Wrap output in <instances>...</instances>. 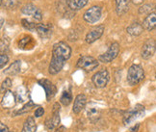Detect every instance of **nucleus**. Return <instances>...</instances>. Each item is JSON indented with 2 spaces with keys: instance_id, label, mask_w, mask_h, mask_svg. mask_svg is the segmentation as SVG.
<instances>
[{
  "instance_id": "nucleus-32",
  "label": "nucleus",
  "mask_w": 156,
  "mask_h": 132,
  "mask_svg": "<svg viewBox=\"0 0 156 132\" xmlns=\"http://www.w3.org/2000/svg\"><path fill=\"white\" fill-rule=\"evenodd\" d=\"M44 108L39 107L38 109L35 111V117H36V118H40V117H41V116H44Z\"/></svg>"
},
{
  "instance_id": "nucleus-40",
  "label": "nucleus",
  "mask_w": 156,
  "mask_h": 132,
  "mask_svg": "<svg viewBox=\"0 0 156 132\" xmlns=\"http://www.w3.org/2000/svg\"><path fill=\"white\" fill-rule=\"evenodd\" d=\"M129 132H130V131H129Z\"/></svg>"
},
{
  "instance_id": "nucleus-16",
  "label": "nucleus",
  "mask_w": 156,
  "mask_h": 132,
  "mask_svg": "<svg viewBox=\"0 0 156 132\" xmlns=\"http://www.w3.org/2000/svg\"><path fill=\"white\" fill-rule=\"evenodd\" d=\"M87 104V98L85 95H78L74 99L73 111L74 114H79Z\"/></svg>"
},
{
  "instance_id": "nucleus-7",
  "label": "nucleus",
  "mask_w": 156,
  "mask_h": 132,
  "mask_svg": "<svg viewBox=\"0 0 156 132\" xmlns=\"http://www.w3.org/2000/svg\"><path fill=\"white\" fill-rule=\"evenodd\" d=\"M85 108H86V115L87 118L90 120V122L97 123L101 116V109L99 108V106L94 102H90L87 106H85Z\"/></svg>"
},
{
  "instance_id": "nucleus-1",
  "label": "nucleus",
  "mask_w": 156,
  "mask_h": 132,
  "mask_svg": "<svg viewBox=\"0 0 156 132\" xmlns=\"http://www.w3.org/2000/svg\"><path fill=\"white\" fill-rule=\"evenodd\" d=\"M71 48L65 41H59L53 45L52 58L49 65V73L57 74L62 70L65 62L70 57Z\"/></svg>"
},
{
  "instance_id": "nucleus-19",
  "label": "nucleus",
  "mask_w": 156,
  "mask_h": 132,
  "mask_svg": "<svg viewBox=\"0 0 156 132\" xmlns=\"http://www.w3.org/2000/svg\"><path fill=\"white\" fill-rule=\"evenodd\" d=\"M16 95V101H19V102H20V103H23V102H25V101H28L29 92L24 86H21L20 88H17L16 95Z\"/></svg>"
},
{
  "instance_id": "nucleus-24",
  "label": "nucleus",
  "mask_w": 156,
  "mask_h": 132,
  "mask_svg": "<svg viewBox=\"0 0 156 132\" xmlns=\"http://www.w3.org/2000/svg\"><path fill=\"white\" fill-rule=\"evenodd\" d=\"M71 100H73V95H71L70 90H65L61 95V98H60L61 103L65 106H68L71 102Z\"/></svg>"
},
{
  "instance_id": "nucleus-35",
  "label": "nucleus",
  "mask_w": 156,
  "mask_h": 132,
  "mask_svg": "<svg viewBox=\"0 0 156 132\" xmlns=\"http://www.w3.org/2000/svg\"><path fill=\"white\" fill-rule=\"evenodd\" d=\"M131 1L133 2V4H135V5H140V4L144 3L145 0H131Z\"/></svg>"
},
{
  "instance_id": "nucleus-20",
  "label": "nucleus",
  "mask_w": 156,
  "mask_h": 132,
  "mask_svg": "<svg viewBox=\"0 0 156 132\" xmlns=\"http://www.w3.org/2000/svg\"><path fill=\"white\" fill-rule=\"evenodd\" d=\"M126 31L129 35L133 36V37H137V36H139L143 33L144 28H143V25L141 24V23L134 22L126 28Z\"/></svg>"
},
{
  "instance_id": "nucleus-4",
  "label": "nucleus",
  "mask_w": 156,
  "mask_h": 132,
  "mask_svg": "<svg viewBox=\"0 0 156 132\" xmlns=\"http://www.w3.org/2000/svg\"><path fill=\"white\" fill-rule=\"evenodd\" d=\"M98 67V61L92 56H82L77 61V68L90 73Z\"/></svg>"
},
{
  "instance_id": "nucleus-9",
  "label": "nucleus",
  "mask_w": 156,
  "mask_h": 132,
  "mask_svg": "<svg viewBox=\"0 0 156 132\" xmlns=\"http://www.w3.org/2000/svg\"><path fill=\"white\" fill-rule=\"evenodd\" d=\"M109 81V73L106 70L98 71L93 76V83L97 88H104Z\"/></svg>"
},
{
  "instance_id": "nucleus-36",
  "label": "nucleus",
  "mask_w": 156,
  "mask_h": 132,
  "mask_svg": "<svg viewBox=\"0 0 156 132\" xmlns=\"http://www.w3.org/2000/svg\"><path fill=\"white\" fill-rule=\"evenodd\" d=\"M138 128H139V124H137V125H135L134 127H132L130 129V132H137L138 131Z\"/></svg>"
},
{
  "instance_id": "nucleus-39",
  "label": "nucleus",
  "mask_w": 156,
  "mask_h": 132,
  "mask_svg": "<svg viewBox=\"0 0 156 132\" xmlns=\"http://www.w3.org/2000/svg\"><path fill=\"white\" fill-rule=\"evenodd\" d=\"M0 6H1V0H0Z\"/></svg>"
},
{
  "instance_id": "nucleus-31",
  "label": "nucleus",
  "mask_w": 156,
  "mask_h": 132,
  "mask_svg": "<svg viewBox=\"0 0 156 132\" xmlns=\"http://www.w3.org/2000/svg\"><path fill=\"white\" fill-rule=\"evenodd\" d=\"M9 61L8 56L4 53H0V70L3 69Z\"/></svg>"
},
{
  "instance_id": "nucleus-17",
  "label": "nucleus",
  "mask_w": 156,
  "mask_h": 132,
  "mask_svg": "<svg viewBox=\"0 0 156 132\" xmlns=\"http://www.w3.org/2000/svg\"><path fill=\"white\" fill-rule=\"evenodd\" d=\"M131 0H116V11L119 16L126 14L130 7Z\"/></svg>"
},
{
  "instance_id": "nucleus-2",
  "label": "nucleus",
  "mask_w": 156,
  "mask_h": 132,
  "mask_svg": "<svg viewBox=\"0 0 156 132\" xmlns=\"http://www.w3.org/2000/svg\"><path fill=\"white\" fill-rule=\"evenodd\" d=\"M145 78V71L139 65L131 66L127 73V81L131 86L138 85Z\"/></svg>"
},
{
  "instance_id": "nucleus-6",
  "label": "nucleus",
  "mask_w": 156,
  "mask_h": 132,
  "mask_svg": "<svg viewBox=\"0 0 156 132\" xmlns=\"http://www.w3.org/2000/svg\"><path fill=\"white\" fill-rule=\"evenodd\" d=\"M119 52V45L118 43H113L109 49H108L105 53L101 54V55L98 57V61L102 62V63H110L111 61H113L118 55Z\"/></svg>"
},
{
  "instance_id": "nucleus-33",
  "label": "nucleus",
  "mask_w": 156,
  "mask_h": 132,
  "mask_svg": "<svg viewBox=\"0 0 156 132\" xmlns=\"http://www.w3.org/2000/svg\"><path fill=\"white\" fill-rule=\"evenodd\" d=\"M8 45H9L8 41L6 40V39H4L2 41L1 45H0V50H6V49H8Z\"/></svg>"
},
{
  "instance_id": "nucleus-28",
  "label": "nucleus",
  "mask_w": 156,
  "mask_h": 132,
  "mask_svg": "<svg viewBox=\"0 0 156 132\" xmlns=\"http://www.w3.org/2000/svg\"><path fill=\"white\" fill-rule=\"evenodd\" d=\"M33 44L34 41L31 37H25L20 41V48H26V46L32 45Z\"/></svg>"
},
{
  "instance_id": "nucleus-14",
  "label": "nucleus",
  "mask_w": 156,
  "mask_h": 132,
  "mask_svg": "<svg viewBox=\"0 0 156 132\" xmlns=\"http://www.w3.org/2000/svg\"><path fill=\"white\" fill-rule=\"evenodd\" d=\"M16 103V95L13 92L7 91L4 93V97L1 101V106L5 109H10V108L15 107Z\"/></svg>"
},
{
  "instance_id": "nucleus-26",
  "label": "nucleus",
  "mask_w": 156,
  "mask_h": 132,
  "mask_svg": "<svg viewBox=\"0 0 156 132\" xmlns=\"http://www.w3.org/2000/svg\"><path fill=\"white\" fill-rule=\"evenodd\" d=\"M154 10L153 6L151 4H146L142 6V7L139 9V14L142 16H146V15H149L151 12Z\"/></svg>"
},
{
  "instance_id": "nucleus-38",
  "label": "nucleus",
  "mask_w": 156,
  "mask_h": 132,
  "mask_svg": "<svg viewBox=\"0 0 156 132\" xmlns=\"http://www.w3.org/2000/svg\"><path fill=\"white\" fill-rule=\"evenodd\" d=\"M4 24V20L3 19H0V28H1Z\"/></svg>"
},
{
  "instance_id": "nucleus-3",
  "label": "nucleus",
  "mask_w": 156,
  "mask_h": 132,
  "mask_svg": "<svg viewBox=\"0 0 156 132\" xmlns=\"http://www.w3.org/2000/svg\"><path fill=\"white\" fill-rule=\"evenodd\" d=\"M144 116H145V107L141 104H137L134 108H132L124 115L123 123L125 125H130L139 119H142Z\"/></svg>"
},
{
  "instance_id": "nucleus-11",
  "label": "nucleus",
  "mask_w": 156,
  "mask_h": 132,
  "mask_svg": "<svg viewBox=\"0 0 156 132\" xmlns=\"http://www.w3.org/2000/svg\"><path fill=\"white\" fill-rule=\"evenodd\" d=\"M59 112H60V105L58 103H56L55 105H54L52 116L47 119L46 122H45V127H46L47 129H49V130L54 129V128L57 127L58 125H59V123H60Z\"/></svg>"
},
{
  "instance_id": "nucleus-21",
  "label": "nucleus",
  "mask_w": 156,
  "mask_h": 132,
  "mask_svg": "<svg viewBox=\"0 0 156 132\" xmlns=\"http://www.w3.org/2000/svg\"><path fill=\"white\" fill-rule=\"evenodd\" d=\"M89 0H67L68 7L73 11H78L88 4Z\"/></svg>"
},
{
  "instance_id": "nucleus-23",
  "label": "nucleus",
  "mask_w": 156,
  "mask_h": 132,
  "mask_svg": "<svg viewBox=\"0 0 156 132\" xmlns=\"http://www.w3.org/2000/svg\"><path fill=\"white\" fill-rule=\"evenodd\" d=\"M37 125H36L35 119L33 117H28L23 124V128L21 132H36Z\"/></svg>"
},
{
  "instance_id": "nucleus-29",
  "label": "nucleus",
  "mask_w": 156,
  "mask_h": 132,
  "mask_svg": "<svg viewBox=\"0 0 156 132\" xmlns=\"http://www.w3.org/2000/svg\"><path fill=\"white\" fill-rule=\"evenodd\" d=\"M21 24L25 29H28V30H35L36 26H37V24L34 23L33 21H30V20H25V19H23L21 20Z\"/></svg>"
},
{
  "instance_id": "nucleus-30",
  "label": "nucleus",
  "mask_w": 156,
  "mask_h": 132,
  "mask_svg": "<svg viewBox=\"0 0 156 132\" xmlns=\"http://www.w3.org/2000/svg\"><path fill=\"white\" fill-rule=\"evenodd\" d=\"M12 86V80L10 78H6L3 83H2V85H1V88H0V93H5V92H7L9 91V89L11 88Z\"/></svg>"
},
{
  "instance_id": "nucleus-18",
  "label": "nucleus",
  "mask_w": 156,
  "mask_h": 132,
  "mask_svg": "<svg viewBox=\"0 0 156 132\" xmlns=\"http://www.w3.org/2000/svg\"><path fill=\"white\" fill-rule=\"evenodd\" d=\"M155 24H156V15L155 13H151L146 17L145 20H144L143 28L146 29L147 31H152L155 28Z\"/></svg>"
},
{
  "instance_id": "nucleus-8",
  "label": "nucleus",
  "mask_w": 156,
  "mask_h": 132,
  "mask_svg": "<svg viewBox=\"0 0 156 132\" xmlns=\"http://www.w3.org/2000/svg\"><path fill=\"white\" fill-rule=\"evenodd\" d=\"M155 49H156V44L154 39H149L144 44L142 47L141 55L145 60H148L154 56L155 54Z\"/></svg>"
},
{
  "instance_id": "nucleus-22",
  "label": "nucleus",
  "mask_w": 156,
  "mask_h": 132,
  "mask_svg": "<svg viewBox=\"0 0 156 132\" xmlns=\"http://www.w3.org/2000/svg\"><path fill=\"white\" fill-rule=\"evenodd\" d=\"M20 69H21V62L17 60V61H15L13 64H11L10 67L4 70V73L6 75H10V76L16 75L20 71Z\"/></svg>"
},
{
  "instance_id": "nucleus-13",
  "label": "nucleus",
  "mask_w": 156,
  "mask_h": 132,
  "mask_svg": "<svg viewBox=\"0 0 156 132\" xmlns=\"http://www.w3.org/2000/svg\"><path fill=\"white\" fill-rule=\"evenodd\" d=\"M36 31L38 35L43 39H48L52 35L53 32V26L51 23H40L36 26Z\"/></svg>"
},
{
  "instance_id": "nucleus-27",
  "label": "nucleus",
  "mask_w": 156,
  "mask_h": 132,
  "mask_svg": "<svg viewBox=\"0 0 156 132\" xmlns=\"http://www.w3.org/2000/svg\"><path fill=\"white\" fill-rule=\"evenodd\" d=\"M36 105H35V103L33 102L32 100H28V103H26L24 106H23L20 110H19L17 111L16 114H23V113H27V112H29V111H31L33 108L35 107Z\"/></svg>"
},
{
  "instance_id": "nucleus-34",
  "label": "nucleus",
  "mask_w": 156,
  "mask_h": 132,
  "mask_svg": "<svg viewBox=\"0 0 156 132\" xmlns=\"http://www.w3.org/2000/svg\"><path fill=\"white\" fill-rule=\"evenodd\" d=\"M0 132H9V128L7 127V125L0 123Z\"/></svg>"
},
{
  "instance_id": "nucleus-10",
  "label": "nucleus",
  "mask_w": 156,
  "mask_h": 132,
  "mask_svg": "<svg viewBox=\"0 0 156 132\" xmlns=\"http://www.w3.org/2000/svg\"><path fill=\"white\" fill-rule=\"evenodd\" d=\"M21 13L26 16H32L36 20H41V19H43L41 11L33 4H26L25 6H23L21 8Z\"/></svg>"
},
{
  "instance_id": "nucleus-12",
  "label": "nucleus",
  "mask_w": 156,
  "mask_h": 132,
  "mask_svg": "<svg viewBox=\"0 0 156 132\" xmlns=\"http://www.w3.org/2000/svg\"><path fill=\"white\" fill-rule=\"evenodd\" d=\"M39 84L44 89L47 101H50L54 97H55V95L57 93V89H56L55 85L48 79H41V80H39Z\"/></svg>"
},
{
  "instance_id": "nucleus-15",
  "label": "nucleus",
  "mask_w": 156,
  "mask_h": 132,
  "mask_svg": "<svg viewBox=\"0 0 156 132\" xmlns=\"http://www.w3.org/2000/svg\"><path fill=\"white\" fill-rule=\"evenodd\" d=\"M103 32H104V26L103 25L98 26L97 28H94V30H92L91 32H89L86 35V41L88 44L94 43L95 41L100 39L101 36L103 35Z\"/></svg>"
},
{
  "instance_id": "nucleus-37",
  "label": "nucleus",
  "mask_w": 156,
  "mask_h": 132,
  "mask_svg": "<svg viewBox=\"0 0 156 132\" xmlns=\"http://www.w3.org/2000/svg\"><path fill=\"white\" fill-rule=\"evenodd\" d=\"M65 129H66V128H65L64 127H61L59 129H57V131H56V132H65V131H64Z\"/></svg>"
},
{
  "instance_id": "nucleus-5",
  "label": "nucleus",
  "mask_w": 156,
  "mask_h": 132,
  "mask_svg": "<svg viewBox=\"0 0 156 132\" xmlns=\"http://www.w3.org/2000/svg\"><path fill=\"white\" fill-rule=\"evenodd\" d=\"M101 16V8L99 6H93L92 8L88 9L83 15V19L90 24L98 22Z\"/></svg>"
},
{
  "instance_id": "nucleus-25",
  "label": "nucleus",
  "mask_w": 156,
  "mask_h": 132,
  "mask_svg": "<svg viewBox=\"0 0 156 132\" xmlns=\"http://www.w3.org/2000/svg\"><path fill=\"white\" fill-rule=\"evenodd\" d=\"M20 4L19 0H1V6H3L4 8L12 10L16 9Z\"/></svg>"
}]
</instances>
